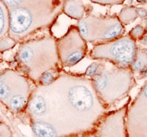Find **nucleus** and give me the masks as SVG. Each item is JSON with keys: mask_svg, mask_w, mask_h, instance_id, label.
I'll return each mask as SVG.
<instances>
[{"mask_svg": "<svg viewBox=\"0 0 147 137\" xmlns=\"http://www.w3.org/2000/svg\"><path fill=\"white\" fill-rule=\"evenodd\" d=\"M63 0L9 8L8 35L16 41L24 40L51 27L62 10Z\"/></svg>", "mask_w": 147, "mask_h": 137, "instance_id": "nucleus-1", "label": "nucleus"}, {"mask_svg": "<svg viewBox=\"0 0 147 137\" xmlns=\"http://www.w3.org/2000/svg\"><path fill=\"white\" fill-rule=\"evenodd\" d=\"M18 43V41L14 40L8 35L0 39V52H4L13 48Z\"/></svg>", "mask_w": 147, "mask_h": 137, "instance_id": "nucleus-17", "label": "nucleus"}, {"mask_svg": "<svg viewBox=\"0 0 147 137\" xmlns=\"http://www.w3.org/2000/svg\"><path fill=\"white\" fill-rule=\"evenodd\" d=\"M61 72L60 69L59 70H50L48 71L44 72L40 77L38 85L46 87L52 84L54 81L59 76L60 73Z\"/></svg>", "mask_w": 147, "mask_h": 137, "instance_id": "nucleus-14", "label": "nucleus"}, {"mask_svg": "<svg viewBox=\"0 0 147 137\" xmlns=\"http://www.w3.org/2000/svg\"><path fill=\"white\" fill-rule=\"evenodd\" d=\"M143 95H144V96H146L147 97V84L144 87V89H143Z\"/></svg>", "mask_w": 147, "mask_h": 137, "instance_id": "nucleus-22", "label": "nucleus"}, {"mask_svg": "<svg viewBox=\"0 0 147 137\" xmlns=\"http://www.w3.org/2000/svg\"><path fill=\"white\" fill-rule=\"evenodd\" d=\"M16 60L29 80L38 84L44 73L60 69L56 39L44 36L25 41L19 45Z\"/></svg>", "mask_w": 147, "mask_h": 137, "instance_id": "nucleus-2", "label": "nucleus"}, {"mask_svg": "<svg viewBox=\"0 0 147 137\" xmlns=\"http://www.w3.org/2000/svg\"><path fill=\"white\" fill-rule=\"evenodd\" d=\"M90 79L99 99L107 106L121 100L130 89L132 82L129 69L110 62L105 63L102 71Z\"/></svg>", "mask_w": 147, "mask_h": 137, "instance_id": "nucleus-3", "label": "nucleus"}, {"mask_svg": "<svg viewBox=\"0 0 147 137\" xmlns=\"http://www.w3.org/2000/svg\"><path fill=\"white\" fill-rule=\"evenodd\" d=\"M2 62V60H1V59H0V62Z\"/></svg>", "mask_w": 147, "mask_h": 137, "instance_id": "nucleus-24", "label": "nucleus"}, {"mask_svg": "<svg viewBox=\"0 0 147 137\" xmlns=\"http://www.w3.org/2000/svg\"><path fill=\"white\" fill-rule=\"evenodd\" d=\"M125 113L126 106L105 115L97 125L95 133L96 137H126L124 131Z\"/></svg>", "mask_w": 147, "mask_h": 137, "instance_id": "nucleus-7", "label": "nucleus"}, {"mask_svg": "<svg viewBox=\"0 0 147 137\" xmlns=\"http://www.w3.org/2000/svg\"><path fill=\"white\" fill-rule=\"evenodd\" d=\"M0 137H10V131L4 124L0 123Z\"/></svg>", "mask_w": 147, "mask_h": 137, "instance_id": "nucleus-19", "label": "nucleus"}, {"mask_svg": "<svg viewBox=\"0 0 147 137\" xmlns=\"http://www.w3.org/2000/svg\"><path fill=\"white\" fill-rule=\"evenodd\" d=\"M57 55L63 67H72L86 56L87 42L79 32L77 27L71 26L65 35L56 39Z\"/></svg>", "mask_w": 147, "mask_h": 137, "instance_id": "nucleus-6", "label": "nucleus"}, {"mask_svg": "<svg viewBox=\"0 0 147 137\" xmlns=\"http://www.w3.org/2000/svg\"><path fill=\"white\" fill-rule=\"evenodd\" d=\"M77 28L82 38L88 43L108 42L119 38L124 33L122 24L116 18H81Z\"/></svg>", "mask_w": 147, "mask_h": 137, "instance_id": "nucleus-5", "label": "nucleus"}, {"mask_svg": "<svg viewBox=\"0 0 147 137\" xmlns=\"http://www.w3.org/2000/svg\"><path fill=\"white\" fill-rule=\"evenodd\" d=\"M136 45L129 37H120L115 40L95 45L90 52L94 60H105L123 68H129L136 55Z\"/></svg>", "mask_w": 147, "mask_h": 137, "instance_id": "nucleus-4", "label": "nucleus"}, {"mask_svg": "<svg viewBox=\"0 0 147 137\" xmlns=\"http://www.w3.org/2000/svg\"><path fill=\"white\" fill-rule=\"evenodd\" d=\"M33 130L38 137H57L55 128L50 123L43 120H35L33 123Z\"/></svg>", "mask_w": 147, "mask_h": 137, "instance_id": "nucleus-11", "label": "nucleus"}, {"mask_svg": "<svg viewBox=\"0 0 147 137\" xmlns=\"http://www.w3.org/2000/svg\"><path fill=\"white\" fill-rule=\"evenodd\" d=\"M137 1H138L140 2H143V1H145V0H137Z\"/></svg>", "mask_w": 147, "mask_h": 137, "instance_id": "nucleus-23", "label": "nucleus"}, {"mask_svg": "<svg viewBox=\"0 0 147 137\" xmlns=\"http://www.w3.org/2000/svg\"><path fill=\"white\" fill-rule=\"evenodd\" d=\"M74 137H96L95 133H88L85 135H81V136H74Z\"/></svg>", "mask_w": 147, "mask_h": 137, "instance_id": "nucleus-21", "label": "nucleus"}, {"mask_svg": "<svg viewBox=\"0 0 147 137\" xmlns=\"http://www.w3.org/2000/svg\"><path fill=\"white\" fill-rule=\"evenodd\" d=\"M64 12L66 15L74 19H81L84 14V8L78 0H69L64 5Z\"/></svg>", "mask_w": 147, "mask_h": 137, "instance_id": "nucleus-12", "label": "nucleus"}, {"mask_svg": "<svg viewBox=\"0 0 147 137\" xmlns=\"http://www.w3.org/2000/svg\"><path fill=\"white\" fill-rule=\"evenodd\" d=\"M105 66L104 62H94L87 68L84 75L85 76L88 77L90 79L94 78V76H97L99 73L102 70V69Z\"/></svg>", "mask_w": 147, "mask_h": 137, "instance_id": "nucleus-15", "label": "nucleus"}, {"mask_svg": "<svg viewBox=\"0 0 147 137\" xmlns=\"http://www.w3.org/2000/svg\"><path fill=\"white\" fill-rule=\"evenodd\" d=\"M147 63V56L143 52L138 53L136 52L135 60L132 64V68L135 71L140 70L145 68Z\"/></svg>", "mask_w": 147, "mask_h": 137, "instance_id": "nucleus-16", "label": "nucleus"}, {"mask_svg": "<svg viewBox=\"0 0 147 137\" xmlns=\"http://www.w3.org/2000/svg\"><path fill=\"white\" fill-rule=\"evenodd\" d=\"M143 29L140 26H137L132 29L130 32V35L132 38H138L143 35Z\"/></svg>", "mask_w": 147, "mask_h": 137, "instance_id": "nucleus-18", "label": "nucleus"}, {"mask_svg": "<svg viewBox=\"0 0 147 137\" xmlns=\"http://www.w3.org/2000/svg\"><path fill=\"white\" fill-rule=\"evenodd\" d=\"M138 15L140 17H146L147 16V12L146 10H144V9H138Z\"/></svg>", "mask_w": 147, "mask_h": 137, "instance_id": "nucleus-20", "label": "nucleus"}, {"mask_svg": "<svg viewBox=\"0 0 147 137\" xmlns=\"http://www.w3.org/2000/svg\"><path fill=\"white\" fill-rule=\"evenodd\" d=\"M30 84L28 78L12 69L0 72V101L7 103L9 98L19 89Z\"/></svg>", "mask_w": 147, "mask_h": 137, "instance_id": "nucleus-8", "label": "nucleus"}, {"mask_svg": "<svg viewBox=\"0 0 147 137\" xmlns=\"http://www.w3.org/2000/svg\"><path fill=\"white\" fill-rule=\"evenodd\" d=\"M9 10L7 6L0 0V39L8 35Z\"/></svg>", "mask_w": 147, "mask_h": 137, "instance_id": "nucleus-13", "label": "nucleus"}, {"mask_svg": "<svg viewBox=\"0 0 147 137\" xmlns=\"http://www.w3.org/2000/svg\"><path fill=\"white\" fill-rule=\"evenodd\" d=\"M27 106L29 111L35 117H42L46 113L45 97L37 88L32 91Z\"/></svg>", "mask_w": 147, "mask_h": 137, "instance_id": "nucleus-10", "label": "nucleus"}, {"mask_svg": "<svg viewBox=\"0 0 147 137\" xmlns=\"http://www.w3.org/2000/svg\"><path fill=\"white\" fill-rule=\"evenodd\" d=\"M30 84L19 89L13 94L5 104L14 112H19L27 106L31 95Z\"/></svg>", "mask_w": 147, "mask_h": 137, "instance_id": "nucleus-9", "label": "nucleus"}]
</instances>
